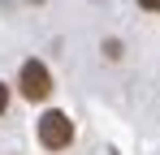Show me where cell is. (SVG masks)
<instances>
[{
	"mask_svg": "<svg viewBox=\"0 0 160 155\" xmlns=\"http://www.w3.org/2000/svg\"><path fill=\"white\" fill-rule=\"evenodd\" d=\"M4 108H9V86L0 82V116H4Z\"/></svg>",
	"mask_w": 160,
	"mask_h": 155,
	"instance_id": "4",
	"label": "cell"
},
{
	"mask_svg": "<svg viewBox=\"0 0 160 155\" xmlns=\"http://www.w3.org/2000/svg\"><path fill=\"white\" fill-rule=\"evenodd\" d=\"M18 86H22V95H26L30 103H43L52 95V73H48V65H43V60H26L22 73H18Z\"/></svg>",
	"mask_w": 160,
	"mask_h": 155,
	"instance_id": "2",
	"label": "cell"
},
{
	"mask_svg": "<svg viewBox=\"0 0 160 155\" xmlns=\"http://www.w3.org/2000/svg\"><path fill=\"white\" fill-rule=\"evenodd\" d=\"M39 142H43V151H65L69 142H74V121L65 116V112H43L39 116Z\"/></svg>",
	"mask_w": 160,
	"mask_h": 155,
	"instance_id": "1",
	"label": "cell"
},
{
	"mask_svg": "<svg viewBox=\"0 0 160 155\" xmlns=\"http://www.w3.org/2000/svg\"><path fill=\"white\" fill-rule=\"evenodd\" d=\"M138 9L143 13H160V0H138Z\"/></svg>",
	"mask_w": 160,
	"mask_h": 155,
	"instance_id": "3",
	"label": "cell"
}]
</instances>
